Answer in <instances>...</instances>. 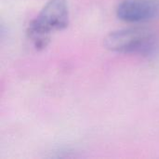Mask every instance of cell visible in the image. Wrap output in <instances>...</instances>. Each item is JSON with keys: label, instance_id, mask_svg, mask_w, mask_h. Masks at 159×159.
Segmentation results:
<instances>
[{"label": "cell", "instance_id": "2", "mask_svg": "<svg viewBox=\"0 0 159 159\" xmlns=\"http://www.w3.org/2000/svg\"><path fill=\"white\" fill-rule=\"evenodd\" d=\"M104 46L111 51L148 56L156 49L155 34L145 28H128L110 33Z\"/></svg>", "mask_w": 159, "mask_h": 159}, {"label": "cell", "instance_id": "3", "mask_svg": "<svg viewBox=\"0 0 159 159\" xmlns=\"http://www.w3.org/2000/svg\"><path fill=\"white\" fill-rule=\"evenodd\" d=\"M116 16L127 22H144L159 16V0H123L116 8Z\"/></svg>", "mask_w": 159, "mask_h": 159}, {"label": "cell", "instance_id": "1", "mask_svg": "<svg viewBox=\"0 0 159 159\" xmlns=\"http://www.w3.org/2000/svg\"><path fill=\"white\" fill-rule=\"evenodd\" d=\"M69 24V9L66 0H48L27 29V35L37 50L44 49L54 31H61Z\"/></svg>", "mask_w": 159, "mask_h": 159}]
</instances>
